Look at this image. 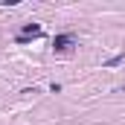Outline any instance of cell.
<instances>
[{
  "label": "cell",
  "instance_id": "obj_1",
  "mask_svg": "<svg viewBox=\"0 0 125 125\" xmlns=\"http://www.w3.org/2000/svg\"><path fill=\"white\" fill-rule=\"evenodd\" d=\"M70 44H73V35H55V38H52V47H55V50H67Z\"/></svg>",
  "mask_w": 125,
  "mask_h": 125
},
{
  "label": "cell",
  "instance_id": "obj_2",
  "mask_svg": "<svg viewBox=\"0 0 125 125\" xmlns=\"http://www.w3.org/2000/svg\"><path fill=\"white\" fill-rule=\"evenodd\" d=\"M35 38V35H41V26H35V23H29V26H26V29H23V35H21V41H23V38Z\"/></svg>",
  "mask_w": 125,
  "mask_h": 125
},
{
  "label": "cell",
  "instance_id": "obj_3",
  "mask_svg": "<svg viewBox=\"0 0 125 125\" xmlns=\"http://www.w3.org/2000/svg\"><path fill=\"white\" fill-rule=\"evenodd\" d=\"M122 61H125V55H114V58L105 61V67H116V64H122Z\"/></svg>",
  "mask_w": 125,
  "mask_h": 125
}]
</instances>
